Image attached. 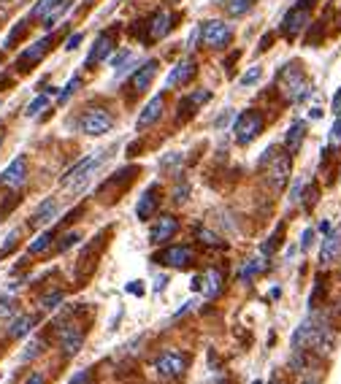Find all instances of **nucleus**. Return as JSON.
<instances>
[{"mask_svg": "<svg viewBox=\"0 0 341 384\" xmlns=\"http://www.w3.org/2000/svg\"><path fill=\"white\" fill-rule=\"evenodd\" d=\"M263 271H266V257H255V260H249L247 265L241 268V279L249 282L255 273H263Z\"/></svg>", "mask_w": 341, "mask_h": 384, "instance_id": "32", "label": "nucleus"}, {"mask_svg": "<svg viewBox=\"0 0 341 384\" xmlns=\"http://www.w3.org/2000/svg\"><path fill=\"white\" fill-rule=\"evenodd\" d=\"M155 371L163 379H179L187 371V357L182 352H163L155 360Z\"/></svg>", "mask_w": 341, "mask_h": 384, "instance_id": "10", "label": "nucleus"}, {"mask_svg": "<svg viewBox=\"0 0 341 384\" xmlns=\"http://www.w3.org/2000/svg\"><path fill=\"white\" fill-rule=\"evenodd\" d=\"M277 84H279V93L290 103H304L311 95V90H314L311 81L306 79V73H304V65L301 63L284 65L279 70V76H277Z\"/></svg>", "mask_w": 341, "mask_h": 384, "instance_id": "2", "label": "nucleus"}, {"mask_svg": "<svg viewBox=\"0 0 341 384\" xmlns=\"http://www.w3.org/2000/svg\"><path fill=\"white\" fill-rule=\"evenodd\" d=\"M328 144H331V149H336V146H341V117H336V122H333V128H331V135H328Z\"/></svg>", "mask_w": 341, "mask_h": 384, "instance_id": "40", "label": "nucleus"}, {"mask_svg": "<svg viewBox=\"0 0 341 384\" xmlns=\"http://www.w3.org/2000/svg\"><path fill=\"white\" fill-rule=\"evenodd\" d=\"M293 347L298 349H314V352H331L333 349V333L328 330L325 322L306 320L293 336Z\"/></svg>", "mask_w": 341, "mask_h": 384, "instance_id": "3", "label": "nucleus"}, {"mask_svg": "<svg viewBox=\"0 0 341 384\" xmlns=\"http://www.w3.org/2000/svg\"><path fill=\"white\" fill-rule=\"evenodd\" d=\"M174 200H176V203H185V200H187V184H182V187L176 190V195H174Z\"/></svg>", "mask_w": 341, "mask_h": 384, "instance_id": "50", "label": "nucleus"}, {"mask_svg": "<svg viewBox=\"0 0 341 384\" xmlns=\"http://www.w3.org/2000/svg\"><path fill=\"white\" fill-rule=\"evenodd\" d=\"M212 100V93L209 90H195L192 95H187V97H182V103H179V122H185V119H190L203 103H209Z\"/></svg>", "mask_w": 341, "mask_h": 384, "instance_id": "19", "label": "nucleus"}, {"mask_svg": "<svg viewBox=\"0 0 341 384\" xmlns=\"http://www.w3.org/2000/svg\"><path fill=\"white\" fill-rule=\"evenodd\" d=\"M339 252H341V236L339 233H328L325 241H322V249H320V262L322 265H333Z\"/></svg>", "mask_w": 341, "mask_h": 384, "instance_id": "24", "label": "nucleus"}, {"mask_svg": "<svg viewBox=\"0 0 341 384\" xmlns=\"http://www.w3.org/2000/svg\"><path fill=\"white\" fill-rule=\"evenodd\" d=\"M201 289L206 292V298H217L222 292V271L217 268H209L201 273Z\"/></svg>", "mask_w": 341, "mask_h": 384, "instance_id": "26", "label": "nucleus"}, {"mask_svg": "<svg viewBox=\"0 0 341 384\" xmlns=\"http://www.w3.org/2000/svg\"><path fill=\"white\" fill-rule=\"evenodd\" d=\"M49 95H52V90H49V93H44V95L33 97V103L28 106V111H25V114H28V117H38V114L49 106Z\"/></svg>", "mask_w": 341, "mask_h": 384, "instance_id": "33", "label": "nucleus"}, {"mask_svg": "<svg viewBox=\"0 0 341 384\" xmlns=\"http://www.w3.org/2000/svg\"><path fill=\"white\" fill-rule=\"evenodd\" d=\"M301 192H304V182H295V187H293V195H290V200H293V203H298V200H301Z\"/></svg>", "mask_w": 341, "mask_h": 384, "instance_id": "48", "label": "nucleus"}, {"mask_svg": "<svg viewBox=\"0 0 341 384\" xmlns=\"http://www.w3.org/2000/svg\"><path fill=\"white\" fill-rule=\"evenodd\" d=\"M163 111H165V95L160 93V95H155L149 103H147V106H144V111H141V117H138L136 128L147 130V128H152V125H157V119L163 117Z\"/></svg>", "mask_w": 341, "mask_h": 384, "instance_id": "16", "label": "nucleus"}, {"mask_svg": "<svg viewBox=\"0 0 341 384\" xmlns=\"http://www.w3.org/2000/svg\"><path fill=\"white\" fill-rule=\"evenodd\" d=\"M263 128H266L263 114H260V111H255V108H247V111H241V114L236 117L233 138H236V144H239V146H247V144H252V141L263 133Z\"/></svg>", "mask_w": 341, "mask_h": 384, "instance_id": "6", "label": "nucleus"}, {"mask_svg": "<svg viewBox=\"0 0 341 384\" xmlns=\"http://www.w3.org/2000/svg\"><path fill=\"white\" fill-rule=\"evenodd\" d=\"M257 0H228L225 3V8H228V14L230 17H244V14H249L252 11V6H255Z\"/></svg>", "mask_w": 341, "mask_h": 384, "instance_id": "31", "label": "nucleus"}, {"mask_svg": "<svg viewBox=\"0 0 341 384\" xmlns=\"http://www.w3.org/2000/svg\"><path fill=\"white\" fill-rule=\"evenodd\" d=\"M117 32H120V28H111V30L100 32V35L95 38L90 52H87L84 68H95V65L106 63V60L114 55V49H117Z\"/></svg>", "mask_w": 341, "mask_h": 384, "instance_id": "7", "label": "nucleus"}, {"mask_svg": "<svg viewBox=\"0 0 341 384\" xmlns=\"http://www.w3.org/2000/svg\"><path fill=\"white\" fill-rule=\"evenodd\" d=\"M60 347L65 349L68 357H73V354L82 349V344H84V336H82V330L76 327V325H60Z\"/></svg>", "mask_w": 341, "mask_h": 384, "instance_id": "18", "label": "nucleus"}, {"mask_svg": "<svg viewBox=\"0 0 341 384\" xmlns=\"http://www.w3.org/2000/svg\"><path fill=\"white\" fill-rule=\"evenodd\" d=\"M141 282H130V292H136V295H141V287H138Z\"/></svg>", "mask_w": 341, "mask_h": 384, "instance_id": "54", "label": "nucleus"}, {"mask_svg": "<svg viewBox=\"0 0 341 384\" xmlns=\"http://www.w3.org/2000/svg\"><path fill=\"white\" fill-rule=\"evenodd\" d=\"M136 173H138V165H130V168L117 171V173H114V176H111V179H109V182H106L100 190H98V198L103 200V198H106V195H109L111 190H122L125 184H130V182L136 179Z\"/></svg>", "mask_w": 341, "mask_h": 384, "instance_id": "21", "label": "nucleus"}, {"mask_svg": "<svg viewBox=\"0 0 341 384\" xmlns=\"http://www.w3.org/2000/svg\"><path fill=\"white\" fill-rule=\"evenodd\" d=\"M176 233H179V220L171 217V214H165V217H160V220L152 224V230H149V244H165V241H171V236H176Z\"/></svg>", "mask_w": 341, "mask_h": 384, "instance_id": "15", "label": "nucleus"}, {"mask_svg": "<svg viewBox=\"0 0 341 384\" xmlns=\"http://www.w3.org/2000/svg\"><path fill=\"white\" fill-rule=\"evenodd\" d=\"M79 125H82V133H87V135H106L109 130L114 128V117L106 108H93V111H87L82 117Z\"/></svg>", "mask_w": 341, "mask_h": 384, "instance_id": "11", "label": "nucleus"}, {"mask_svg": "<svg viewBox=\"0 0 341 384\" xmlns=\"http://www.w3.org/2000/svg\"><path fill=\"white\" fill-rule=\"evenodd\" d=\"M314 3L317 0H298L287 14H284V19H282L279 30L282 35L287 38V41H293V38H298L301 32L309 28L311 22V11H314Z\"/></svg>", "mask_w": 341, "mask_h": 384, "instance_id": "5", "label": "nucleus"}, {"mask_svg": "<svg viewBox=\"0 0 341 384\" xmlns=\"http://www.w3.org/2000/svg\"><path fill=\"white\" fill-rule=\"evenodd\" d=\"M62 0H38L35 6H33V11H30V17L33 19H46L57 6H60Z\"/></svg>", "mask_w": 341, "mask_h": 384, "instance_id": "29", "label": "nucleus"}, {"mask_svg": "<svg viewBox=\"0 0 341 384\" xmlns=\"http://www.w3.org/2000/svg\"><path fill=\"white\" fill-rule=\"evenodd\" d=\"M60 303H62V292H52V295H44L41 298V309H46V311L49 309H57Z\"/></svg>", "mask_w": 341, "mask_h": 384, "instance_id": "38", "label": "nucleus"}, {"mask_svg": "<svg viewBox=\"0 0 341 384\" xmlns=\"http://www.w3.org/2000/svg\"><path fill=\"white\" fill-rule=\"evenodd\" d=\"M130 57H133V55H130V52H120V55H117V57H114V60H111V65H114V68H122V65L127 63V60H130Z\"/></svg>", "mask_w": 341, "mask_h": 384, "instance_id": "46", "label": "nucleus"}, {"mask_svg": "<svg viewBox=\"0 0 341 384\" xmlns=\"http://www.w3.org/2000/svg\"><path fill=\"white\" fill-rule=\"evenodd\" d=\"M8 317H17V306L11 298H0V320H8Z\"/></svg>", "mask_w": 341, "mask_h": 384, "instance_id": "37", "label": "nucleus"}, {"mask_svg": "<svg viewBox=\"0 0 341 384\" xmlns=\"http://www.w3.org/2000/svg\"><path fill=\"white\" fill-rule=\"evenodd\" d=\"M271 41H274V35L268 32V35H263V41H260V52H266L268 46H271Z\"/></svg>", "mask_w": 341, "mask_h": 384, "instance_id": "52", "label": "nucleus"}, {"mask_svg": "<svg viewBox=\"0 0 341 384\" xmlns=\"http://www.w3.org/2000/svg\"><path fill=\"white\" fill-rule=\"evenodd\" d=\"M28 384H44V376L41 374H33L30 379H28Z\"/></svg>", "mask_w": 341, "mask_h": 384, "instance_id": "53", "label": "nucleus"}, {"mask_svg": "<svg viewBox=\"0 0 341 384\" xmlns=\"http://www.w3.org/2000/svg\"><path fill=\"white\" fill-rule=\"evenodd\" d=\"M260 76H263V70H260L257 65H255V68H249L247 73L241 76V87H252L255 81H260Z\"/></svg>", "mask_w": 341, "mask_h": 384, "instance_id": "39", "label": "nucleus"}, {"mask_svg": "<svg viewBox=\"0 0 341 384\" xmlns=\"http://www.w3.org/2000/svg\"><path fill=\"white\" fill-rule=\"evenodd\" d=\"M41 349H44V341H30V344H28V349H25V354H22V360L28 363V360H33L35 354L41 352Z\"/></svg>", "mask_w": 341, "mask_h": 384, "instance_id": "44", "label": "nucleus"}, {"mask_svg": "<svg viewBox=\"0 0 341 384\" xmlns=\"http://www.w3.org/2000/svg\"><path fill=\"white\" fill-rule=\"evenodd\" d=\"M100 247H103V233L98 236V238H93V244L82 252V257H79V271L87 265V271H84V279L90 276V271L95 268V260H98V255H100Z\"/></svg>", "mask_w": 341, "mask_h": 384, "instance_id": "27", "label": "nucleus"}, {"mask_svg": "<svg viewBox=\"0 0 341 384\" xmlns=\"http://www.w3.org/2000/svg\"><path fill=\"white\" fill-rule=\"evenodd\" d=\"M71 384H90V371H82V374H76Z\"/></svg>", "mask_w": 341, "mask_h": 384, "instance_id": "47", "label": "nucleus"}, {"mask_svg": "<svg viewBox=\"0 0 341 384\" xmlns=\"http://www.w3.org/2000/svg\"><path fill=\"white\" fill-rule=\"evenodd\" d=\"M52 241H55V233H52V230L41 233V236H38V238H35V241L30 244V255H44V252H49Z\"/></svg>", "mask_w": 341, "mask_h": 384, "instance_id": "30", "label": "nucleus"}, {"mask_svg": "<svg viewBox=\"0 0 341 384\" xmlns=\"http://www.w3.org/2000/svg\"><path fill=\"white\" fill-rule=\"evenodd\" d=\"M333 114L341 117V90L336 93V97H333Z\"/></svg>", "mask_w": 341, "mask_h": 384, "instance_id": "51", "label": "nucleus"}, {"mask_svg": "<svg viewBox=\"0 0 341 384\" xmlns=\"http://www.w3.org/2000/svg\"><path fill=\"white\" fill-rule=\"evenodd\" d=\"M311 241H314V230H304V241H301V249H309Z\"/></svg>", "mask_w": 341, "mask_h": 384, "instance_id": "49", "label": "nucleus"}, {"mask_svg": "<svg viewBox=\"0 0 341 384\" xmlns=\"http://www.w3.org/2000/svg\"><path fill=\"white\" fill-rule=\"evenodd\" d=\"M6 3H8V0H0V6H6Z\"/></svg>", "mask_w": 341, "mask_h": 384, "instance_id": "57", "label": "nucleus"}, {"mask_svg": "<svg viewBox=\"0 0 341 384\" xmlns=\"http://www.w3.org/2000/svg\"><path fill=\"white\" fill-rule=\"evenodd\" d=\"M301 384H320L317 379H306V382H301Z\"/></svg>", "mask_w": 341, "mask_h": 384, "instance_id": "55", "label": "nucleus"}, {"mask_svg": "<svg viewBox=\"0 0 341 384\" xmlns=\"http://www.w3.org/2000/svg\"><path fill=\"white\" fill-rule=\"evenodd\" d=\"M304 138H306V122H293L290 130H287V135H284V149H287L290 155L301 152Z\"/></svg>", "mask_w": 341, "mask_h": 384, "instance_id": "25", "label": "nucleus"}, {"mask_svg": "<svg viewBox=\"0 0 341 384\" xmlns=\"http://www.w3.org/2000/svg\"><path fill=\"white\" fill-rule=\"evenodd\" d=\"M106 152H98L93 157H84L82 162H76L65 176H62V187L71 192H82L87 184H90V179H93L95 173H98V168L106 162Z\"/></svg>", "mask_w": 341, "mask_h": 384, "instance_id": "4", "label": "nucleus"}, {"mask_svg": "<svg viewBox=\"0 0 341 384\" xmlns=\"http://www.w3.org/2000/svg\"><path fill=\"white\" fill-rule=\"evenodd\" d=\"M52 44H55V38L52 35H44L41 41H35L33 46H28L19 57H17V70H22V73H28L33 65H38L49 52H52Z\"/></svg>", "mask_w": 341, "mask_h": 384, "instance_id": "9", "label": "nucleus"}, {"mask_svg": "<svg viewBox=\"0 0 341 384\" xmlns=\"http://www.w3.org/2000/svg\"><path fill=\"white\" fill-rule=\"evenodd\" d=\"M290 168H293V155L279 146H268L263 157L257 160V171L266 179V184L274 192H282L290 182Z\"/></svg>", "mask_w": 341, "mask_h": 384, "instance_id": "1", "label": "nucleus"}, {"mask_svg": "<svg viewBox=\"0 0 341 384\" xmlns=\"http://www.w3.org/2000/svg\"><path fill=\"white\" fill-rule=\"evenodd\" d=\"M17 238H19V230H11V233H8V238H6V244H3V249H0V257H8L11 252H14Z\"/></svg>", "mask_w": 341, "mask_h": 384, "instance_id": "41", "label": "nucleus"}, {"mask_svg": "<svg viewBox=\"0 0 341 384\" xmlns=\"http://www.w3.org/2000/svg\"><path fill=\"white\" fill-rule=\"evenodd\" d=\"M201 41L209 49H225L233 41V30L222 19H209V22L201 25Z\"/></svg>", "mask_w": 341, "mask_h": 384, "instance_id": "8", "label": "nucleus"}, {"mask_svg": "<svg viewBox=\"0 0 341 384\" xmlns=\"http://www.w3.org/2000/svg\"><path fill=\"white\" fill-rule=\"evenodd\" d=\"M0 146H3V128H0Z\"/></svg>", "mask_w": 341, "mask_h": 384, "instance_id": "56", "label": "nucleus"}, {"mask_svg": "<svg viewBox=\"0 0 341 384\" xmlns=\"http://www.w3.org/2000/svg\"><path fill=\"white\" fill-rule=\"evenodd\" d=\"M71 6H73V0H62L60 6H57V8H55V11H52L46 19H44V22H46V28H55V25H57V19H60V17L65 14V11H68V8H71Z\"/></svg>", "mask_w": 341, "mask_h": 384, "instance_id": "34", "label": "nucleus"}, {"mask_svg": "<svg viewBox=\"0 0 341 384\" xmlns=\"http://www.w3.org/2000/svg\"><path fill=\"white\" fill-rule=\"evenodd\" d=\"M25 182H28V160L19 155V157H14V160L3 168V173H0V184L8 187V190H19Z\"/></svg>", "mask_w": 341, "mask_h": 384, "instance_id": "12", "label": "nucleus"}, {"mask_svg": "<svg viewBox=\"0 0 341 384\" xmlns=\"http://www.w3.org/2000/svg\"><path fill=\"white\" fill-rule=\"evenodd\" d=\"M252 384H263V382H252Z\"/></svg>", "mask_w": 341, "mask_h": 384, "instance_id": "58", "label": "nucleus"}, {"mask_svg": "<svg viewBox=\"0 0 341 384\" xmlns=\"http://www.w3.org/2000/svg\"><path fill=\"white\" fill-rule=\"evenodd\" d=\"M79 238H82L79 233H68V236H62L60 244H57V252H68V249H71V247H73Z\"/></svg>", "mask_w": 341, "mask_h": 384, "instance_id": "43", "label": "nucleus"}, {"mask_svg": "<svg viewBox=\"0 0 341 384\" xmlns=\"http://www.w3.org/2000/svg\"><path fill=\"white\" fill-rule=\"evenodd\" d=\"M192 249L190 247H168L163 252H157L152 260L160 262V265H168V268H187L192 262Z\"/></svg>", "mask_w": 341, "mask_h": 384, "instance_id": "14", "label": "nucleus"}, {"mask_svg": "<svg viewBox=\"0 0 341 384\" xmlns=\"http://www.w3.org/2000/svg\"><path fill=\"white\" fill-rule=\"evenodd\" d=\"M157 203H160V187L152 184L149 190L141 195V200H138V206H136V217H138L141 222H147V220L157 211Z\"/></svg>", "mask_w": 341, "mask_h": 384, "instance_id": "22", "label": "nucleus"}, {"mask_svg": "<svg viewBox=\"0 0 341 384\" xmlns=\"http://www.w3.org/2000/svg\"><path fill=\"white\" fill-rule=\"evenodd\" d=\"M157 68H160L157 60H147V63L141 65L136 73H130L127 87H130V93H133V95H141V93H147V90H149L152 79L157 76Z\"/></svg>", "mask_w": 341, "mask_h": 384, "instance_id": "13", "label": "nucleus"}, {"mask_svg": "<svg viewBox=\"0 0 341 384\" xmlns=\"http://www.w3.org/2000/svg\"><path fill=\"white\" fill-rule=\"evenodd\" d=\"M79 84H82V79H79V76H73V79H71V81L65 84V90H62V93H60V103H65L68 97L73 95V93L79 90Z\"/></svg>", "mask_w": 341, "mask_h": 384, "instance_id": "42", "label": "nucleus"}, {"mask_svg": "<svg viewBox=\"0 0 341 384\" xmlns=\"http://www.w3.org/2000/svg\"><path fill=\"white\" fill-rule=\"evenodd\" d=\"M82 38H84V35H82V32H73V35H71V38H68V44H65V49H68V52H73V49H76V46H79V44H82Z\"/></svg>", "mask_w": 341, "mask_h": 384, "instance_id": "45", "label": "nucleus"}, {"mask_svg": "<svg viewBox=\"0 0 341 384\" xmlns=\"http://www.w3.org/2000/svg\"><path fill=\"white\" fill-rule=\"evenodd\" d=\"M195 233H198V238H201L206 247H219V236H217V233H212V230H206L203 224H201Z\"/></svg>", "mask_w": 341, "mask_h": 384, "instance_id": "35", "label": "nucleus"}, {"mask_svg": "<svg viewBox=\"0 0 341 384\" xmlns=\"http://www.w3.org/2000/svg\"><path fill=\"white\" fill-rule=\"evenodd\" d=\"M35 325V317L30 314H19V317H11V325H8V336L11 338H25Z\"/></svg>", "mask_w": 341, "mask_h": 384, "instance_id": "28", "label": "nucleus"}, {"mask_svg": "<svg viewBox=\"0 0 341 384\" xmlns=\"http://www.w3.org/2000/svg\"><path fill=\"white\" fill-rule=\"evenodd\" d=\"M57 211H60L57 200H55V198H46V200L35 209V214L30 217V227H44V224H49L52 220H57Z\"/></svg>", "mask_w": 341, "mask_h": 384, "instance_id": "23", "label": "nucleus"}, {"mask_svg": "<svg viewBox=\"0 0 341 384\" xmlns=\"http://www.w3.org/2000/svg\"><path fill=\"white\" fill-rule=\"evenodd\" d=\"M195 73H198V65H195V60H182V63H176L174 68H171V73H168L165 84H168V87H185Z\"/></svg>", "mask_w": 341, "mask_h": 384, "instance_id": "20", "label": "nucleus"}, {"mask_svg": "<svg viewBox=\"0 0 341 384\" xmlns=\"http://www.w3.org/2000/svg\"><path fill=\"white\" fill-rule=\"evenodd\" d=\"M176 19H179V17H176V14H171V11H157L155 17L149 19V41H160V38H165L168 32L176 28V25H174Z\"/></svg>", "mask_w": 341, "mask_h": 384, "instance_id": "17", "label": "nucleus"}, {"mask_svg": "<svg viewBox=\"0 0 341 384\" xmlns=\"http://www.w3.org/2000/svg\"><path fill=\"white\" fill-rule=\"evenodd\" d=\"M25 32H28V22H19L14 30L8 32V38H6V49H11V46H14V44H17V41L25 35Z\"/></svg>", "mask_w": 341, "mask_h": 384, "instance_id": "36", "label": "nucleus"}]
</instances>
